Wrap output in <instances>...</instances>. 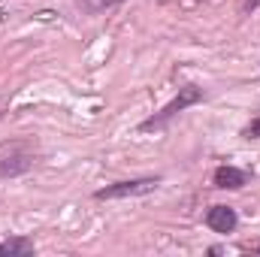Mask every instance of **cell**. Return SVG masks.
I'll return each mask as SVG.
<instances>
[{
	"label": "cell",
	"instance_id": "cell-4",
	"mask_svg": "<svg viewBox=\"0 0 260 257\" xmlns=\"http://www.w3.org/2000/svg\"><path fill=\"white\" fill-rule=\"evenodd\" d=\"M212 182H215V188H221V191H239V188H245V185H248V173H245V170H239V167L224 164V167H218V170H215Z\"/></svg>",
	"mask_w": 260,
	"mask_h": 257
},
{
	"label": "cell",
	"instance_id": "cell-6",
	"mask_svg": "<svg viewBox=\"0 0 260 257\" xmlns=\"http://www.w3.org/2000/svg\"><path fill=\"white\" fill-rule=\"evenodd\" d=\"M0 254H34V242L24 236L6 239V242H0Z\"/></svg>",
	"mask_w": 260,
	"mask_h": 257
},
{
	"label": "cell",
	"instance_id": "cell-2",
	"mask_svg": "<svg viewBox=\"0 0 260 257\" xmlns=\"http://www.w3.org/2000/svg\"><path fill=\"white\" fill-rule=\"evenodd\" d=\"M160 188V176H148V179H130V182H115L106 185L94 194V200H127V197H142Z\"/></svg>",
	"mask_w": 260,
	"mask_h": 257
},
{
	"label": "cell",
	"instance_id": "cell-7",
	"mask_svg": "<svg viewBox=\"0 0 260 257\" xmlns=\"http://www.w3.org/2000/svg\"><path fill=\"white\" fill-rule=\"evenodd\" d=\"M88 15H97V12H103V9H109V6H115V3H121V0H76Z\"/></svg>",
	"mask_w": 260,
	"mask_h": 257
},
{
	"label": "cell",
	"instance_id": "cell-8",
	"mask_svg": "<svg viewBox=\"0 0 260 257\" xmlns=\"http://www.w3.org/2000/svg\"><path fill=\"white\" fill-rule=\"evenodd\" d=\"M242 136H248V139H260V118H254L248 127L242 130Z\"/></svg>",
	"mask_w": 260,
	"mask_h": 257
},
{
	"label": "cell",
	"instance_id": "cell-5",
	"mask_svg": "<svg viewBox=\"0 0 260 257\" xmlns=\"http://www.w3.org/2000/svg\"><path fill=\"white\" fill-rule=\"evenodd\" d=\"M34 167V157L30 154H12V157H3L0 160V179H12V176H21Z\"/></svg>",
	"mask_w": 260,
	"mask_h": 257
},
{
	"label": "cell",
	"instance_id": "cell-1",
	"mask_svg": "<svg viewBox=\"0 0 260 257\" xmlns=\"http://www.w3.org/2000/svg\"><path fill=\"white\" fill-rule=\"evenodd\" d=\"M203 97H206V94H203V88H197V85H182V88H179V94H176V97H173V100H170V103H167L160 112H154L151 118H145V121L139 124V130H142V133H148V130L167 127V124H170V121H173L179 112H185L188 106L200 103Z\"/></svg>",
	"mask_w": 260,
	"mask_h": 257
},
{
	"label": "cell",
	"instance_id": "cell-3",
	"mask_svg": "<svg viewBox=\"0 0 260 257\" xmlns=\"http://www.w3.org/2000/svg\"><path fill=\"white\" fill-rule=\"evenodd\" d=\"M236 224H239V215L230 206H212L206 212V227L215 230V233H233Z\"/></svg>",
	"mask_w": 260,
	"mask_h": 257
}]
</instances>
